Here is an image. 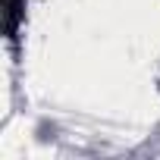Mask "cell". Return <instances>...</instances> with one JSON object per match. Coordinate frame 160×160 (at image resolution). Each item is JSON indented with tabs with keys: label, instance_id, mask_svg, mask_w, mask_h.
<instances>
[{
	"label": "cell",
	"instance_id": "obj_1",
	"mask_svg": "<svg viewBox=\"0 0 160 160\" xmlns=\"http://www.w3.org/2000/svg\"><path fill=\"white\" fill-rule=\"evenodd\" d=\"M22 16H25V0H7V41L10 44L19 38Z\"/></svg>",
	"mask_w": 160,
	"mask_h": 160
}]
</instances>
